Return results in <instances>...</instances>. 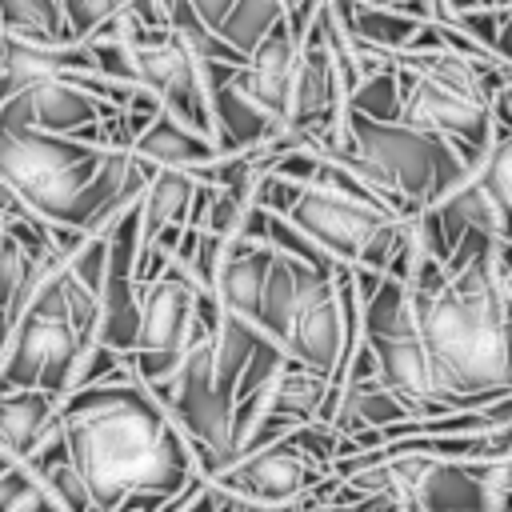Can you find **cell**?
Masks as SVG:
<instances>
[{
    "mask_svg": "<svg viewBox=\"0 0 512 512\" xmlns=\"http://www.w3.org/2000/svg\"><path fill=\"white\" fill-rule=\"evenodd\" d=\"M60 424L96 512H116L132 492L172 496L200 476L192 436L136 372L72 388Z\"/></svg>",
    "mask_w": 512,
    "mask_h": 512,
    "instance_id": "1",
    "label": "cell"
},
{
    "mask_svg": "<svg viewBox=\"0 0 512 512\" xmlns=\"http://www.w3.org/2000/svg\"><path fill=\"white\" fill-rule=\"evenodd\" d=\"M32 480H36V472H32L12 448L0 444V512H4V508H8Z\"/></svg>",
    "mask_w": 512,
    "mask_h": 512,
    "instance_id": "20",
    "label": "cell"
},
{
    "mask_svg": "<svg viewBox=\"0 0 512 512\" xmlns=\"http://www.w3.org/2000/svg\"><path fill=\"white\" fill-rule=\"evenodd\" d=\"M132 156H140L152 168H188V172H196L208 160H216L220 148H216V140L208 132H196L192 124H184L180 116L160 108L148 120V128L132 140Z\"/></svg>",
    "mask_w": 512,
    "mask_h": 512,
    "instance_id": "11",
    "label": "cell"
},
{
    "mask_svg": "<svg viewBox=\"0 0 512 512\" xmlns=\"http://www.w3.org/2000/svg\"><path fill=\"white\" fill-rule=\"evenodd\" d=\"M424 512H484L480 460H432L428 476L412 492Z\"/></svg>",
    "mask_w": 512,
    "mask_h": 512,
    "instance_id": "13",
    "label": "cell"
},
{
    "mask_svg": "<svg viewBox=\"0 0 512 512\" xmlns=\"http://www.w3.org/2000/svg\"><path fill=\"white\" fill-rule=\"evenodd\" d=\"M492 248L448 272L440 292L412 296L416 332L452 408H476L512 392V296Z\"/></svg>",
    "mask_w": 512,
    "mask_h": 512,
    "instance_id": "2",
    "label": "cell"
},
{
    "mask_svg": "<svg viewBox=\"0 0 512 512\" xmlns=\"http://www.w3.org/2000/svg\"><path fill=\"white\" fill-rule=\"evenodd\" d=\"M4 48H8V32L0 28V64H4Z\"/></svg>",
    "mask_w": 512,
    "mask_h": 512,
    "instance_id": "26",
    "label": "cell"
},
{
    "mask_svg": "<svg viewBox=\"0 0 512 512\" xmlns=\"http://www.w3.org/2000/svg\"><path fill=\"white\" fill-rule=\"evenodd\" d=\"M108 112H112V104L96 100L88 88H80L64 72L48 76L40 84L16 88L0 104V120L4 124H28V128H44V132H64V136H76L80 128L96 124Z\"/></svg>",
    "mask_w": 512,
    "mask_h": 512,
    "instance_id": "8",
    "label": "cell"
},
{
    "mask_svg": "<svg viewBox=\"0 0 512 512\" xmlns=\"http://www.w3.org/2000/svg\"><path fill=\"white\" fill-rule=\"evenodd\" d=\"M472 176L492 192V200L500 204L508 232H512V128H492V144H488L484 160L472 168Z\"/></svg>",
    "mask_w": 512,
    "mask_h": 512,
    "instance_id": "16",
    "label": "cell"
},
{
    "mask_svg": "<svg viewBox=\"0 0 512 512\" xmlns=\"http://www.w3.org/2000/svg\"><path fill=\"white\" fill-rule=\"evenodd\" d=\"M304 0H232V8L224 12V20L216 24V32L236 48V52H252L260 44V36L288 12Z\"/></svg>",
    "mask_w": 512,
    "mask_h": 512,
    "instance_id": "15",
    "label": "cell"
},
{
    "mask_svg": "<svg viewBox=\"0 0 512 512\" xmlns=\"http://www.w3.org/2000/svg\"><path fill=\"white\" fill-rule=\"evenodd\" d=\"M300 32L288 24V16H280L260 44L244 56V64L232 68V84L256 104L264 108L272 120L284 124V108H288V80H292V64L300 52Z\"/></svg>",
    "mask_w": 512,
    "mask_h": 512,
    "instance_id": "9",
    "label": "cell"
},
{
    "mask_svg": "<svg viewBox=\"0 0 512 512\" xmlns=\"http://www.w3.org/2000/svg\"><path fill=\"white\" fill-rule=\"evenodd\" d=\"M60 404H64V396L52 392V388H8V392H0V444L12 448L28 464L44 444L64 436Z\"/></svg>",
    "mask_w": 512,
    "mask_h": 512,
    "instance_id": "10",
    "label": "cell"
},
{
    "mask_svg": "<svg viewBox=\"0 0 512 512\" xmlns=\"http://www.w3.org/2000/svg\"><path fill=\"white\" fill-rule=\"evenodd\" d=\"M504 16H508V8L484 4V8H464V12H456L452 20H456L468 36H476L484 48H492V44H496V32H500V24H504Z\"/></svg>",
    "mask_w": 512,
    "mask_h": 512,
    "instance_id": "19",
    "label": "cell"
},
{
    "mask_svg": "<svg viewBox=\"0 0 512 512\" xmlns=\"http://www.w3.org/2000/svg\"><path fill=\"white\" fill-rule=\"evenodd\" d=\"M484 4H496V0H444L448 16H456V12H464V8H484Z\"/></svg>",
    "mask_w": 512,
    "mask_h": 512,
    "instance_id": "23",
    "label": "cell"
},
{
    "mask_svg": "<svg viewBox=\"0 0 512 512\" xmlns=\"http://www.w3.org/2000/svg\"><path fill=\"white\" fill-rule=\"evenodd\" d=\"M196 284L192 276L172 260L160 276L140 284V328H136V348L128 364L144 384H160L176 372L184 360L188 344L204 332L216 328V320L200 316L196 308Z\"/></svg>",
    "mask_w": 512,
    "mask_h": 512,
    "instance_id": "5",
    "label": "cell"
},
{
    "mask_svg": "<svg viewBox=\"0 0 512 512\" xmlns=\"http://www.w3.org/2000/svg\"><path fill=\"white\" fill-rule=\"evenodd\" d=\"M28 268H32L28 248L12 232L0 228V308L8 316H12V304H16L20 288H24V280H28Z\"/></svg>",
    "mask_w": 512,
    "mask_h": 512,
    "instance_id": "18",
    "label": "cell"
},
{
    "mask_svg": "<svg viewBox=\"0 0 512 512\" xmlns=\"http://www.w3.org/2000/svg\"><path fill=\"white\" fill-rule=\"evenodd\" d=\"M8 328H12V316L0 308V348H4V340H8Z\"/></svg>",
    "mask_w": 512,
    "mask_h": 512,
    "instance_id": "25",
    "label": "cell"
},
{
    "mask_svg": "<svg viewBox=\"0 0 512 512\" xmlns=\"http://www.w3.org/2000/svg\"><path fill=\"white\" fill-rule=\"evenodd\" d=\"M0 28L36 44H72L60 0H0Z\"/></svg>",
    "mask_w": 512,
    "mask_h": 512,
    "instance_id": "14",
    "label": "cell"
},
{
    "mask_svg": "<svg viewBox=\"0 0 512 512\" xmlns=\"http://www.w3.org/2000/svg\"><path fill=\"white\" fill-rule=\"evenodd\" d=\"M332 468L316 464L312 456H304L288 432L264 448H252L244 456H232L220 472H212L208 480L220 484L228 496L248 500V504H292L304 500Z\"/></svg>",
    "mask_w": 512,
    "mask_h": 512,
    "instance_id": "7",
    "label": "cell"
},
{
    "mask_svg": "<svg viewBox=\"0 0 512 512\" xmlns=\"http://www.w3.org/2000/svg\"><path fill=\"white\" fill-rule=\"evenodd\" d=\"M284 216L296 228H304L332 260L376 268V272L388 268L392 248L404 232V220L392 216L388 208L320 188V184H300V192Z\"/></svg>",
    "mask_w": 512,
    "mask_h": 512,
    "instance_id": "4",
    "label": "cell"
},
{
    "mask_svg": "<svg viewBox=\"0 0 512 512\" xmlns=\"http://www.w3.org/2000/svg\"><path fill=\"white\" fill-rule=\"evenodd\" d=\"M396 80H400V120L424 132L444 136L468 168H476L492 144V100L480 92L456 88L440 76H428L404 60H396Z\"/></svg>",
    "mask_w": 512,
    "mask_h": 512,
    "instance_id": "6",
    "label": "cell"
},
{
    "mask_svg": "<svg viewBox=\"0 0 512 512\" xmlns=\"http://www.w3.org/2000/svg\"><path fill=\"white\" fill-rule=\"evenodd\" d=\"M348 112H360L368 120H400V80H396V64L364 76L348 100H344Z\"/></svg>",
    "mask_w": 512,
    "mask_h": 512,
    "instance_id": "17",
    "label": "cell"
},
{
    "mask_svg": "<svg viewBox=\"0 0 512 512\" xmlns=\"http://www.w3.org/2000/svg\"><path fill=\"white\" fill-rule=\"evenodd\" d=\"M192 8L204 16V24H212V28H216V24L224 20V12L232 8V0H192Z\"/></svg>",
    "mask_w": 512,
    "mask_h": 512,
    "instance_id": "21",
    "label": "cell"
},
{
    "mask_svg": "<svg viewBox=\"0 0 512 512\" xmlns=\"http://www.w3.org/2000/svg\"><path fill=\"white\" fill-rule=\"evenodd\" d=\"M200 180L188 168H156L140 192V244L156 240L164 228L188 224L192 200H196Z\"/></svg>",
    "mask_w": 512,
    "mask_h": 512,
    "instance_id": "12",
    "label": "cell"
},
{
    "mask_svg": "<svg viewBox=\"0 0 512 512\" xmlns=\"http://www.w3.org/2000/svg\"><path fill=\"white\" fill-rule=\"evenodd\" d=\"M492 52H496L500 60H508V64H512V8H508L504 24H500V32H496V44H492Z\"/></svg>",
    "mask_w": 512,
    "mask_h": 512,
    "instance_id": "22",
    "label": "cell"
},
{
    "mask_svg": "<svg viewBox=\"0 0 512 512\" xmlns=\"http://www.w3.org/2000/svg\"><path fill=\"white\" fill-rule=\"evenodd\" d=\"M356 4H372V8H400V12H408V0H356Z\"/></svg>",
    "mask_w": 512,
    "mask_h": 512,
    "instance_id": "24",
    "label": "cell"
},
{
    "mask_svg": "<svg viewBox=\"0 0 512 512\" xmlns=\"http://www.w3.org/2000/svg\"><path fill=\"white\" fill-rule=\"evenodd\" d=\"M80 340H84V332L76 328V320L68 312L60 268H56L8 328V340L0 348V392L52 388L64 396Z\"/></svg>",
    "mask_w": 512,
    "mask_h": 512,
    "instance_id": "3",
    "label": "cell"
}]
</instances>
